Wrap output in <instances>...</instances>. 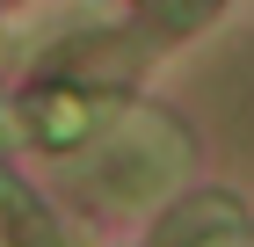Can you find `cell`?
I'll use <instances>...</instances> for the list:
<instances>
[{
  "instance_id": "1",
  "label": "cell",
  "mask_w": 254,
  "mask_h": 247,
  "mask_svg": "<svg viewBox=\"0 0 254 247\" xmlns=\"http://www.w3.org/2000/svg\"><path fill=\"white\" fill-rule=\"evenodd\" d=\"M182 153H189V138H182L167 116L131 109V116L117 124V153L102 160V182H109L117 196H153V189H167V182H175Z\"/></svg>"
},
{
  "instance_id": "2",
  "label": "cell",
  "mask_w": 254,
  "mask_h": 247,
  "mask_svg": "<svg viewBox=\"0 0 254 247\" xmlns=\"http://www.w3.org/2000/svg\"><path fill=\"white\" fill-rule=\"evenodd\" d=\"M102 116H109V102L87 95V87H37L29 95V138L51 153H73L102 131Z\"/></svg>"
},
{
  "instance_id": "3",
  "label": "cell",
  "mask_w": 254,
  "mask_h": 247,
  "mask_svg": "<svg viewBox=\"0 0 254 247\" xmlns=\"http://www.w3.org/2000/svg\"><path fill=\"white\" fill-rule=\"evenodd\" d=\"M0 218H7V240H15V247H59L44 204H37V196H22L15 182H0Z\"/></svg>"
},
{
  "instance_id": "4",
  "label": "cell",
  "mask_w": 254,
  "mask_h": 247,
  "mask_svg": "<svg viewBox=\"0 0 254 247\" xmlns=\"http://www.w3.org/2000/svg\"><path fill=\"white\" fill-rule=\"evenodd\" d=\"M160 15L175 22V29H196L203 15H218V0H160Z\"/></svg>"
},
{
  "instance_id": "5",
  "label": "cell",
  "mask_w": 254,
  "mask_h": 247,
  "mask_svg": "<svg viewBox=\"0 0 254 247\" xmlns=\"http://www.w3.org/2000/svg\"><path fill=\"white\" fill-rule=\"evenodd\" d=\"M203 247H240V240H233V233H211V240H203Z\"/></svg>"
},
{
  "instance_id": "6",
  "label": "cell",
  "mask_w": 254,
  "mask_h": 247,
  "mask_svg": "<svg viewBox=\"0 0 254 247\" xmlns=\"http://www.w3.org/2000/svg\"><path fill=\"white\" fill-rule=\"evenodd\" d=\"M0 146H7V109H0Z\"/></svg>"
}]
</instances>
